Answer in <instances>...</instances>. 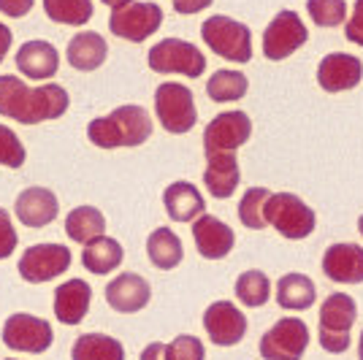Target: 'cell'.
I'll use <instances>...</instances> for the list:
<instances>
[{"mask_svg": "<svg viewBox=\"0 0 363 360\" xmlns=\"http://www.w3.org/2000/svg\"><path fill=\"white\" fill-rule=\"evenodd\" d=\"M201 35L206 46L214 55L225 57L233 62H250L252 60V33L244 22H236L230 16L214 14L203 22Z\"/></svg>", "mask_w": 363, "mask_h": 360, "instance_id": "5b68a950", "label": "cell"}, {"mask_svg": "<svg viewBox=\"0 0 363 360\" xmlns=\"http://www.w3.org/2000/svg\"><path fill=\"white\" fill-rule=\"evenodd\" d=\"M104 230H106V217L101 214V209H95V206H79V209H74L65 217V233H68V239L82 244V247L87 241L104 236Z\"/></svg>", "mask_w": 363, "mask_h": 360, "instance_id": "f1b7e54d", "label": "cell"}, {"mask_svg": "<svg viewBox=\"0 0 363 360\" xmlns=\"http://www.w3.org/2000/svg\"><path fill=\"white\" fill-rule=\"evenodd\" d=\"M16 269L25 282L44 285L71 269V249L65 244H33L22 252Z\"/></svg>", "mask_w": 363, "mask_h": 360, "instance_id": "8fae6325", "label": "cell"}, {"mask_svg": "<svg viewBox=\"0 0 363 360\" xmlns=\"http://www.w3.org/2000/svg\"><path fill=\"white\" fill-rule=\"evenodd\" d=\"M44 11L57 25L82 28L92 19V0H44Z\"/></svg>", "mask_w": 363, "mask_h": 360, "instance_id": "f546056e", "label": "cell"}, {"mask_svg": "<svg viewBox=\"0 0 363 360\" xmlns=\"http://www.w3.org/2000/svg\"><path fill=\"white\" fill-rule=\"evenodd\" d=\"M16 68L28 79H52L60 68V55L49 41H28L16 52Z\"/></svg>", "mask_w": 363, "mask_h": 360, "instance_id": "7402d4cb", "label": "cell"}, {"mask_svg": "<svg viewBox=\"0 0 363 360\" xmlns=\"http://www.w3.org/2000/svg\"><path fill=\"white\" fill-rule=\"evenodd\" d=\"M363 79V62L347 52H333L320 60L318 84L325 92H345L358 87Z\"/></svg>", "mask_w": 363, "mask_h": 360, "instance_id": "2e32d148", "label": "cell"}, {"mask_svg": "<svg viewBox=\"0 0 363 360\" xmlns=\"http://www.w3.org/2000/svg\"><path fill=\"white\" fill-rule=\"evenodd\" d=\"M203 328L217 347H236L247 336V317L230 300H214L203 312Z\"/></svg>", "mask_w": 363, "mask_h": 360, "instance_id": "5bb4252c", "label": "cell"}, {"mask_svg": "<svg viewBox=\"0 0 363 360\" xmlns=\"http://www.w3.org/2000/svg\"><path fill=\"white\" fill-rule=\"evenodd\" d=\"M65 57L76 71H95L101 68L104 60L108 57V44L104 35L98 33H76L68 44Z\"/></svg>", "mask_w": 363, "mask_h": 360, "instance_id": "cb8c5ba5", "label": "cell"}, {"mask_svg": "<svg viewBox=\"0 0 363 360\" xmlns=\"http://www.w3.org/2000/svg\"><path fill=\"white\" fill-rule=\"evenodd\" d=\"M150 68L155 74H182L187 79H198L206 71V57L201 49L182 38H163L150 49Z\"/></svg>", "mask_w": 363, "mask_h": 360, "instance_id": "52a82bcc", "label": "cell"}, {"mask_svg": "<svg viewBox=\"0 0 363 360\" xmlns=\"http://www.w3.org/2000/svg\"><path fill=\"white\" fill-rule=\"evenodd\" d=\"M163 25V9L157 3H128L122 9H114L108 16V30L125 41L141 44L152 33L160 30Z\"/></svg>", "mask_w": 363, "mask_h": 360, "instance_id": "30bf717a", "label": "cell"}, {"mask_svg": "<svg viewBox=\"0 0 363 360\" xmlns=\"http://www.w3.org/2000/svg\"><path fill=\"white\" fill-rule=\"evenodd\" d=\"M104 3H106L108 9H122V6H128L130 0H104Z\"/></svg>", "mask_w": 363, "mask_h": 360, "instance_id": "7bdbcfd3", "label": "cell"}, {"mask_svg": "<svg viewBox=\"0 0 363 360\" xmlns=\"http://www.w3.org/2000/svg\"><path fill=\"white\" fill-rule=\"evenodd\" d=\"M214 0H174V11L177 14H198L203 9H209Z\"/></svg>", "mask_w": 363, "mask_h": 360, "instance_id": "ab89813d", "label": "cell"}, {"mask_svg": "<svg viewBox=\"0 0 363 360\" xmlns=\"http://www.w3.org/2000/svg\"><path fill=\"white\" fill-rule=\"evenodd\" d=\"M193 241H196V249L201 257L206 260H223V257L230 255L233 244H236V236L233 230L214 214H201L193 220Z\"/></svg>", "mask_w": 363, "mask_h": 360, "instance_id": "9a60e30c", "label": "cell"}, {"mask_svg": "<svg viewBox=\"0 0 363 360\" xmlns=\"http://www.w3.org/2000/svg\"><path fill=\"white\" fill-rule=\"evenodd\" d=\"M71 360H125V347L106 333H82L71 347Z\"/></svg>", "mask_w": 363, "mask_h": 360, "instance_id": "83f0119b", "label": "cell"}, {"mask_svg": "<svg viewBox=\"0 0 363 360\" xmlns=\"http://www.w3.org/2000/svg\"><path fill=\"white\" fill-rule=\"evenodd\" d=\"M55 342V330L44 317L16 312L3 322V344L14 352L41 355Z\"/></svg>", "mask_w": 363, "mask_h": 360, "instance_id": "9c48e42d", "label": "cell"}, {"mask_svg": "<svg viewBox=\"0 0 363 360\" xmlns=\"http://www.w3.org/2000/svg\"><path fill=\"white\" fill-rule=\"evenodd\" d=\"M252 135V122L244 111H225L217 114L206 130H203V152L217 154V152H236Z\"/></svg>", "mask_w": 363, "mask_h": 360, "instance_id": "4fadbf2b", "label": "cell"}, {"mask_svg": "<svg viewBox=\"0 0 363 360\" xmlns=\"http://www.w3.org/2000/svg\"><path fill=\"white\" fill-rule=\"evenodd\" d=\"M141 360H166V344L163 342H152V344L144 347L141 352Z\"/></svg>", "mask_w": 363, "mask_h": 360, "instance_id": "60d3db41", "label": "cell"}, {"mask_svg": "<svg viewBox=\"0 0 363 360\" xmlns=\"http://www.w3.org/2000/svg\"><path fill=\"white\" fill-rule=\"evenodd\" d=\"M236 298L242 300L247 309H257V306H263L269 296H272V282H269V276L263 274V271H244L242 276L236 279Z\"/></svg>", "mask_w": 363, "mask_h": 360, "instance_id": "1f68e13d", "label": "cell"}, {"mask_svg": "<svg viewBox=\"0 0 363 360\" xmlns=\"http://www.w3.org/2000/svg\"><path fill=\"white\" fill-rule=\"evenodd\" d=\"M323 274L342 282V285H361L363 282V247L358 244H331L323 255Z\"/></svg>", "mask_w": 363, "mask_h": 360, "instance_id": "d6986e66", "label": "cell"}, {"mask_svg": "<svg viewBox=\"0 0 363 360\" xmlns=\"http://www.w3.org/2000/svg\"><path fill=\"white\" fill-rule=\"evenodd\" d=\"M25 157H28V152H25L22 141L16 138L14 130L6 128V125H0V165H6V168H22Z\"/></svg>", "mask_w": 363, "mask_h": 360, "instance_id": "e575fe53", "label": "cell"}, {"mask_svg": "<svg viewBox=\"0 0 363 360\" xmlns=\"http://www.w3.org/2000/svg\"><path fill=\"white\" fill-rule=\"evenodd\" d=\"M358 306L347 293H333L320 306V347L331 355H342L350 349V328L355 325Z\"/></svg>", "mask_w": 363, "mask_h": 360, "instance_id": "3957f363", "label": "cell"}, {"mask_svg": "<svg viewBox=\"0 0 363 360\" xmlns=\"http://www.w3.org/2000/svg\"><path fill=\"white\" fill-rule=\"evenodd\" d=\"M14 214L25 227H44L57 220L60 203H57V196L52 190H46V187H28V190H22L16 196Z\"/></svg>", "mask_w": 363, "mask_h": 360, "instance_id": "ac0fdd59", "label": "cell"}, {"mask_svg": "<svg viewBox=\"0 0 363 360\" xmlns=\"http://www.w3.org/2000/svg\"><path fill=\"white\" fill-rule=\"evenodd\" d=\"M318 300V287L306 274H285L277 282V303L288 312H303Z\"/></svg>", "mask_w": 363, "mask_h": 360, "instance_id": "484cf974", "label": "cell"}, {"mask_svg": "<svg viewBox=\"0 0 363 360\" xmlns=\"http://www.w3.org/2000/svg\"><path fill=\"white\" fill-rule=\"evenodd\" d=\"M33 3L35 0H0V14H9V16H25L30 14Z\"/></svg>", "mask_w": 363, "mask_h": 360, "instance_id": "f35d334b", "label": "cell"}, {"mask_svg": "<svg viewBox=\"0 0 363 360\" xmlns=\"http://www.w3.org/2000/svg\"><path fill=\"white\" fill-rule=\"evenodd\" d=\"M16 244H19V236H16L14 225H11V217H9L6 209H0V260L11 257Z\"/></svg>", "mask_w": 363, "mask_h": 360, "instance_id": "8d00e7d4", "label": "cell"}, {"mask_svg": "<svg viewBox=\"0 0 363 360\" xmlns=\"http://www.w3.org/2000/svg\"><path fill=\"white\" fill-rule=\"evenodd\" d=\"M9 49H11V30L0 22V62H3V57L9 55Z\"/></svg>", "mask_w": 363, "mask_h": 360, "instance_id": "b9f144b4", "label": "cell"}, {"mask_svg": "<svg viewBox=\"0 0 363 360\" xmlns=\"http://www.w3.org/2000/svg\"><path fill=\"white\" fill-rule=\"evenodd\" d=\"M247 76L239 71H217L212 74V79L206 81V92L214 103H228V101H242L247 95Z\"/></svg>", "mask_w": 363, "mask_h": 360, "instance_id": "4dcf8cb0", "label": "cell"}, {"mask_svg": "<svg viewBox=\"0 0 363 360\" xmlns=\"http://www.w3.org/2000/svg\"><path fill=\"white\" fill-rule=\"evenodd\" d=\"M306 38H309V30L301 22V16L296 11H279L263 33V55L266 60L274 62L285 60L306 44Z\"/></svg>", "mask_w": 363, "mask_h": 360, "instance_id": "7c38bea8", "label": "cell"}, {"mask_svg": "<svg viewBox=\"0 0 363 360\" xmlns=\"http://www.w3.org/2000/svg\"><path fill=\"white\" fill-rule=\"evenodd\" d=\"M358 360H363V330H361V339H358Z\"/></svg>", "mask_w": 363, "mask_h": 360, "instance_id": "ee69618b", "label": "cell"}, {"mask_svg": "<svg viewBox=\"0 0 363 360\" xmlns=\"http://www.w3.org/2000/svg\"><path fill=\"white\" fill-rule=\"evenodd\" d=\"M309 347V328L298 317H282L260 339L263 360H301Z\"/></svg>", "mask_w": 363, "mask_h": 360, "instance_id": "ba28073f", "label": "cell"}, {"mask_svg": "<svg viewBox=\"0 0 363 360\" xmlns=\"http://www.w3.org/2000/svg\"><path fill=\"white\" fill-rule=\"evenodd\" d=\"M269 187H250L244 193L242 203H239V220L242 225L252 227V230H260L266 227V217H263V209H266V201H269Z\"/></svg>", "mask_w": 363, "mask_h": 360, "instance_id": "d6a6232c", "label": "cell"}, {"mask_svg": "<svg viewBox=\"0 0 363 360\" xmlns=\"http://www.w3.org/2000/svg\"><path fill=\"white\" fill-rule=\"evenodd\" d=\"M147 255H150V263L155 269L171 271L182 263L184 247H182V239L171 227H157L147 239Z\"/></svg>", "mask_w": 363, "mask_h": 360, "instance_id": "4316f807", "label": "cell"}, {"mask_svg": "<svg viewBox=\"0 0 363 360\" xmlns=\"http://www.w3.org/2000/svg\"><path fill=\"white\" fill-rule=\"evenodd\" d=\"M163 203H166V214L174 223H193L206 209L201 190H198L196 184H190V181L168 184L166 193H163Z\"/></svg>", "mask_w": 363, "mask_h": 360, "instance_id": "603a6c76", "label": "cell"}, {"mask_svg": "<svg viewBox=\"0 0 363 360\" xmlns=\"http://www.w3.org/2000/svg\"><path fill=\"white\" fill-rule=\"evenodd\" d=\"M125 260V249L117 239H108V236H98L84 244V252H82V263L84 269L95 274V276H104L117 271Z\"/></svg>", "mask_w": 363, "mask_h": 360, "instance_id": "d4e9b609", "label": "cell"}, {"mask_svg": "<svg viewBox=\"0 0 363 360\" xmlns=\"http://www.w3.org/2000/svg\"><path fill=\"white\" fill-rule=\"evenodd\" d=\"M345 35H347V41L363 46V0H355V9H352V14H350Z\"/></svg>", "mask_w": 363, "mask_h": 360, "instance_id": "74e56055", "label": "cell"}, {"mask_svg": "<svg viewBox=\"0 0 363 360\" xmlns=\"http://www.w3.org/2000/svg\"><path fill=\"white\" fill-rule=\"evenodd\" d=\"M92 287L84 279H68L55 290V317L62 325H79L90 312Z\"/></svg>", "mask_w": 363, "mask_h": 360, "instance_id": "ffe728a7", "label": "cell"}, {"mask_svg": "<svg viewBox=\"0 0 363 360\" xmlns=\"http://www.w3.org/2000/svg\"><path fill=\"white\" fill-rule=\"evenodd\" d=\"M87 135L101 150L141 147L152 135V117L141 106H120L108 117H98L87 125Z\"/></svg>", "mask_w": 363, "mask_h": 360, "instance_id": "7a4b0ae2", "label": "cell"}, {"mask_svg": "<svg viewBox=\"0 0 363 360\" xmlns=\"http://www.w3.org/2000/svg\"><path fill=\"white\" fill-rule=\"evenodd\" d=\"M306 11L318 28H336L347 16V0H306Z\"/></svg>", "mask_w": 363, "mask_h": 360, "instance_id": "836d02e7", "label": "cell"}, {"mask_svg": "<svg viewBox=\"0 0 363 360\" xmlns=\"http://www.w3.org/2000/svg\"><path fill=\"white\" fill-rule=\"evenodd\" d=\"M155 114L168 133H190L198 122V108L190 87L179 81H163L155 90Z\"/></svg>", "mask_w": 363, "mask_h": 360, "instance_id": "8992f818", "label": "cell"}, {"mask_svg": "<svg viewBox=\"0 0 363 360\" xmlns=\"http://www.w3.org/2000/svg\"><path fill=\"white\" fill-rule=\"evenodd\" d=\"M263 217H266V225H272L279 236L290 241H301L312 236L315 223H318L315 211L293 193H272L266 201Z\"/></svg>", "mask_w": 363, "mask_h": 360, "instance_id": "277c9868", "label": "cell"}, {"mask_svg": "<svg viewBox=\"0 0 363 360\" xmlns=\"http://www.w3.org/2000/svg\"><path fill=\"white\" fill-rule=\"evenodd\" d=\"M152 298L150 282L141 274H120L106 285V303L120 315H136Z\"/></svg>", "mask_w": 363, "mask_h": 360, "instance_id": "e0dca14e", "label": "cell"}, {"mask_svg": "<svg viewBox=\"0 0 363 360\" xmlns=\"http://www.w3.org/2000/svg\"><path fill=\"white\" fill-rule=\"evenodd\" d=\"M166 360H206L203 342L190 333H182L171 344H166Z\"/></svg>", "mask_w": 363, "mask_h": 360, "instance_id": "d590c367", "label": "cell"}, {"mask_svg": "<svg viewBox=\"0 0 363 360\" xmlns=\"http://www.w3.org/2000/svg\"><path fill=\"white\" fill-rule=\"evenodd\" d=\"M71 98L60 84H41L28 87L19 76H0V117H9L22 125H38V122L60 120L68 111Z\"/></svg>", "mask_w": 363, "mask_h": 360, "instance_id": "6da1fadb", "label": "cell"}, {"mask_svg": "<svg viewBox=\"0 0 363 360\" xmlns=\"http://www.w3.org/2000/svg\"><path fill=\"white\" fill-rule=\"evenodd\" d=\"M6 360H16V358H6Z\"/></svg>", "mask_w": 363, "mask_h": 360, "instance_id": "bcb514c9", "label": "cell"}, {"mask_svg": "<svg viewBox=\"0 0 363 360\" xmlns=\"http://www.w3.org/2000/svg\"><path fill=\"white\" fill-rule=\"evenodd\" d=\"M239 160L236 152H217V154H206V171H203V181L209 187L214 198H230L239 187Z\"/></svg>", "mask_w": 363, "mask_h": 360, "instance_id": "44dd1931", "label": "cell"}, {"mask_svg": "<svg viewBox=\"0 0 363 360\" xmlns=\"http://www.w3.org/2000/svg\"><path fill=\"white\" fill-rule=\"evenodd\" d=\"M358 230H361V236H363V214L358 217Z\"/></svg>", "mask_w": 363, "mask_h": 360, "instance_id": "f6af8a7d", "label": "cell"}]
</instances>
